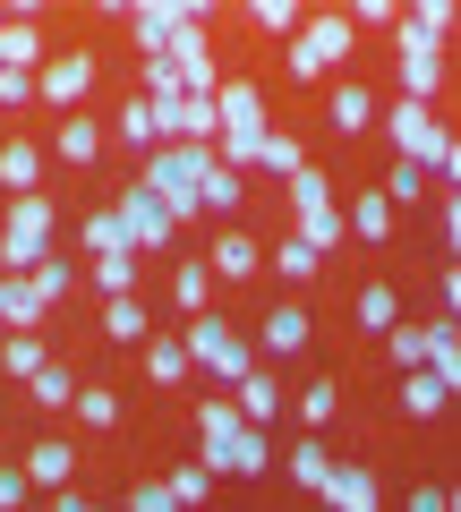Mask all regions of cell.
<instances>
[{
	"label": "cell",
	"instance_id": "obj_43",
	"mask_svg": "<svg viewBox=\"0 0 461 512\" xmlns=\"http://www.w3.org/2000/svg\"><path fill=\"white\" fill-rule=\"evenodd\" d=\"M26 282H35V299H43V308H52V299H69V265H60V256H43V265H35V274H26Z\"/></svg>",
	"mask_w": 461,
	"mask_h": 512
},
{
	"label": "cell",
	"instance_id": "obj_15",
	"mask_svg": "<svg viewBox=\"0 0 461 512\" xmlns=\"http://www.w3.org/2000/svg\"><path fill=\"white\" fill-rule=\"evenodd\" d=\"M342 222H351V239L385 248V239H393V205H385V188H359V197L342 205Z\"/></svg>",
	"mask_w": 461,
	"mask_h": 512
},
{
	"label": "cell",
	"instance_id": "obj_56",
	"mask_svg": "<svg viewBox=\"0 0 461 512\" xmlns=\"http://www.w3.org/2000/svg\"><path fill=\"white\" fill-rule=\"evenodd\" d=\"M444 504H453V512H461V487H444Z\"/></svg>",
	"mask_w": 461,
	"mask_h": 512
},
{
	"label": "cell",
	"instance_id": "obj_52",
	"mask_svg": "<svg viewBox=\"0 0 461 512\" xmlns=\"http://www.w3.org/2000/svg\"><path fill=\"white\" fill-rule=\"evenodd\" d=\"M402 512H453V504H444V487H419V495H410Z\"/></svg>",
	"mask_w": 461,
	"mask_h": 512
},
{
	"label": "cell",
	"instance_id": "obj_22",
	"mask_svg": "<svg viewBox=\"0 0 461 512\" xmlns=\"http://www.w3.org/2000/svg\"><path fill=\"white\" fill-rule=\"evenodd\" d=\"M231 402H240L248 427H265V419L282 410V384H274V376H240V384H231Z\"/></svg>",
	"mask_w": 461,
	"mask_h": 512
},
{
	"label": "cell",
	"instance_id": "obj_35",
	"mask_svg": "<svg viewBox=\"0 0 461 512\" xmlns=\"http://www.w3.org/2000/svg\"><path fill=\"white\" fill-rule=\"evenodd\" d=\"M385 359L402 367V376H419V367H427V325H393L385 333Z\"/></svg>",
	"mask_w": 461,
	"mask_h": 512
},
{
	"label": "cell",
	"instance_id": "obj_29",
	"mask_svg": "<svg viewBox=\"0 0 461 512\" xmlns=\"http://www.w3.org/2000/svg\"><path fill=\"white\" fill-rule=\"evenodd\" d=\"M77 419H86L94 427V436H103V427H120V393H111V384H77Z\"/></svg>",
	"mask_w": 461,
	"mask_h": 512
},
{
	"label": "cell",
	"instance_id": "obj_3",
	"mask_svg": "<svg viewBox=\"0 0 461 512\" xmlns=\"http://www.w3.org/2000/svg\"><path fill=\"white\" fill-rule=\"evenodd\" d=\"M52 231H60L52 197H18L9 222H0V274H35L43 256H52Z\"/></svg>",
	"mask_w": 461,
	"mask_h": 512
},
{
	"label": "cell",
	"instance_id": "obj_5",
	"mask_svg": "<svg viewBox=\"0 0 461 512\" xmlns=\"http://www.w3.org/2000/svg\"><path fill=\"white\" fill-rule=\"evenodd\" d=\"M180 342H188V359H197V367H214L222 384H240V376H257V350H248L240 333L222 325V316H188V333H180Z\"/></svg>",
	"mask_w": 461,
	"mask_h": 512
},
{
	"label": "cell",
	"instance_id": "obj_45",
	"mask_svg": "<svg viewBox=\"0 0 461 512\" xmlns=\"http://www.w3.org/2000/svg\"><path fill=\"white\" fill-rule=\"evenodd\" d=\"M342 231H351V222H342V205H333V214H308V222H299V239H308L316 256H325V248H333Z\"/></svg>",
	"mask_w": 461,
	"mask_h": 512
},
{
	"label": "cell",
	"instance_id": "obj_24",
	"mask_svg": "<svg viewBox=\"0 0 461 512\" xmlns=\"http://www.w3.org/2000/svg\"><path fill=\"white\" fill-rule=\"evenodd\" d=\"M120 137H129L137 154H154V146H163V120H154V103H146V94H129V103H120Z\"/></svg>",
	"mask_w": 461,
	"mask_h": 512
},
{
	"label": "cell",
	"instance_id": "obj_37",
	"mask_svg": "<svg viewBox=\"0 0 461 512\" xmlns=\"http://www.w3.org/2000/svg\"><path fill=\"white\" fill-rule=\"evenodd\" d=\"M444 402H453V393H444V384L427 376V367H419V376H402V410H410V419H436Z\"/></svg>",
	"mask_w": 461,
	"mask_h": 512
},
{
	"label": "cell",
	"instance_id": "obj_47",
	"mask_svg": "<svg viewBox=\"0 0 461 512\" xmlns=\"http://www.w3.org/2000/svg\"><path fill=\"white\" fill-rule=\"evenodd\" d=\"M0 103L26 111V103H35V77H26V69H0Z\"/></svg>",
	"mask_w": 461,
	"mask_h": 512
},
{
	"label": "cell",
	"instance_id": "obj_16",
	"mask_svg": "<svg viewBox=\"0 0 461 512\" xmlns=\"http://www.w3.org/2000/svg\"><path fill=\"white\" fill-rule=\"evenodd\" d=\"M94 154H103V120H86V111H77V120H60V137H52V163L86 171Z\"/></svg>",
	"mask_w": 461,
	"mask_h": 512
},
{
	"label": "cell",
	"instance_id": "obj_34",
	"mask_svg": "<svg viewBox=\"0 0 461 512\" xmlns=\"http://www.w3.org/2000/svg\"><path fill=\"white\" fill-rule=\"evenodd\" d=\"M163 487L180 495V512H197L205 495H214V470H205V461H180V470H163Z\"/></svg>",
	"mask_w": 461,
	"mask_h": 512
},
{
	"label": "cell",
	"instance_id": "obj_6",
	"mask_svg": "<svg viewBox=\"0 0 461 512\" xmlns=\"http://www.w3.org/2000/svg\"><path fill=\"white\" fill-rule=\"evenodd\" d=\"M94 94V52H52V69L35 77V103L60 111V120H77V103Z\"/></svg>",
	"mask_w": 461,
	"mask_h": 512
},
{
	"label": "cell",
	"instance_id": "obj_49",
	"mask_svg": "<svg viewBox=\"0 0 461 512\" xmlns=\"http://www.w3.org/2000/svg\"><path fill=\"white\" fill-rule=\"evenodd\" d=\"M291 77H299V86H316V77H325V60H316L299 35H291Z\"/></svg>",
	"mask_w": 461,
	"mask_h": 512
},
{
	"label": "cell",
	"instance_id": "obj_21",
	"mask_svg": "<svg viewBox=\"0 0 461 512\" xmlns=\"http://www.w3.org/2000/svg\"><path fill=\"white\" fill-rule=\"evenodd\" d=\"M351 316H359V333H376V342H385V333H393V325H402V299H393V291H385V282H368V291H359V299H351Z\"/></svg>",
	"mask_w": 461,
	"mask_h": 512
},
{
	"label": "cell",
	"instance_id": "obj_17",
	"mask_svg": "<svg viewBox=\"0 0 461 512\" xmlns=\"http://www.w3.org/2000/svg\"><path fill=\"white\" fill-rule=\"evenodd\" d=\"M188 367H197V359H188V342H180V333H171V342H146V384H154V393H180V384H188Z\"/></svg>",
	"mask_w": 461,
	"mask_h": 512
},
{
	"label": "cell",
	"instance_id": "obj_41",
	"mask_svg": "<svg viewBox=\"0 0 461 512\" xmlns=\"http://www.w3.org/2000/svg\"><path fill=\"white\" fill-rule=\"evenodd\" d=\"M257 163L291 180V171H308V154H299V137H282V128H265V154H257Z\"/></svg>",
	"mask_w": 461,
	"mask_h": 512
},
{
	"label": "cell",
	"instance_id": "obj_32",
	"mask_svg": "<svg viewBox=\"0 0 461 512\" xmlns=\"http://www.w3.org/2000/svg\"><path fill=\"white\" fill-rule=\"evenodd\" d=\"M282 188H291V205H299V222H308V214H333V188H325V171H291V180H282Z\"/></svg>",
	"mask_w": 461,
	"mask_h": 512
},
{
	"label": "cell",
	"instance_id": "obj_7",
	"mask_svg": "<svg viewBox=\"0 0 461 512\" xmlns=\"http://www.w3.org/2000/svg\"><path fill=\"white\" fill-rule=\"evenodd\" d=\"M0 69H26V77L52 69V43H43L35 9H9V26H0Z\"/></svg>",
	"mask_w": 461,
	"mask_h": 512
},
{
	"label": "cell",
	"instance_id": "obj_9",
	"mask_svg": "<svg viewBox=\"0 0 461 512\" xmlns=\"http://www.w3.org/2000/svg\"><path fill=\"white\" fill-rule=\"evenodd\" d=\"M120 222H129V239H137V248H171V239H180L171 205H163V197H146V188H129V197H120Z\"/></svg>",
	"mask_w": 461,
	"mask_h": 512
},
{
	"label": "cell",
	"instance_id": "obj_13",
	"mask_svg": "<svg viewBox=\"0 0 461 512\" xmlns=\"http://www.w3.org/2000/svg\"><path fill=\"white\" fill-rule=\"evenodd\" d=\"M69 470H77V444H60V436H35L26 444V487H69Z\"/></svg>",
	"mask_w": 461,
	"mask_h": 512
},
{
	"label": "cell",
	"instance_id": "obj_44",
	"mask_svg": "<svg viewBox=\"0 0 461 512\" xmlns=\"http://www.w3.org/2000/svg\"><path fill=\"white\" fill-rule=\"evenodd\" d=\"M248 26H265V35H291L299 9H291V0H248Z\"/></svg>",
	"mask_w": 461,
	"mask_h": 512
},
{
	"label": "cell",
	"instance_id": "obj_4",
	"mask_svg": "<svg viewBox=\"0 0 461 512\" xmlns=\"http://www.w3.org/2000/svg\"><path fill=\"white\" fill-rule=\"evenodd\" d=\"M385 137H393V163H419V171H444V154H453V128L436 120V103H393Z\"/></svg>",
	"mask_w": 461,
	"mask_h": 512
},
{
	"label": "cell",
	"instance_id": "obj_57",
	"mask_svg": "<svg viewBox=\"0 0 461 512\" xmlns=\"http://www.w3.org/2000/svg\"><path fill=\"white\" fill-rule=\"evenodd\" d=\"M376 512H385V504H376Z\"/></svg>",
	"mask_w": 461,
	"mask_h": 512
},
{
	"label": "cell",
	"instance_id": "obj_51",
	"mask_svg": "<svg viewBox=\"0 0 461 512\" xmlns=\"http://www.w3.org/2000/svg\"><path fill=\"white\" fill-rule=\"evenodd\" d=\"M26 504V470H0V512H18Z\"/></svg>",
	"mask_w": 461,
	"mask_h": 512
},
{
	"label": "cell",
	"instance_id": "obj_38",
	"mask_svg": "<svg viewBox=\"0 0 461 512\" xmlns=\"http://www.w3.org/2000/svg\"><path fill=\"white\" fill-rule=\"evenodd\" d=\"M103 333L111 342H146V308L137 299H103Z\"/></svg>",
	"mask_w": 461,
	"mask_h": 512
},
{
	"label": "cell",
	"instance_id": "obj_48",
	"mask_svg": "<svg viewBox=\"0 0 461 512\" xmlns=\"http://www.w3.org/2000/svg\"><path fill=\"white\" fill-rule=\"evenodd\" d=\"M351 26H402V9H393V0H359Z\"/></svg>",
	"mask_w": 461,
	"mask_h": 512
},
{
	"label": "cell",
	"instance_id": "obj_55",
	"mask_svg": "<svg viewBox=\"0 0 461 512\" xmlns=\"http://www.w3.org/2000/svg\"><path fill=\"white\" fill-rule=\"evenodd\" d=\"M444 171H453V188H461V137H453V154H444Z\"/></svg>",
	"mask_w": 461,
	"mask_h": 512
},
{
	"label": "cell",
	"instance_id": "obj_10",
	"mask_svg": "<svg viewBox=\"0 0 461 512\" xmlns=\"http://www.w3.org/2000/svg\"><path fill=\"white\" fill-rule=\"evenodd\" d=\"M43 171H52V154H43L35 137H9V146H0V188H9V197H43Z\"/></svg>",
	"mask_w": 461,
	"mask_h": 512
},
{
	"label": "cell",
	"instance_id": "obj_12",
	"mask_svg": "<svg viewBox=\"0 0 461 512\" xmlns=\"http://www.w3.org/2000/svg\"><path fill=\"white\" fill-rule=\"evenodd\" d=\"M257 342L274 350V359H299V350L316 342V316L299 308V299H291V308H265V333H257Z\"/></svg>",
	"mask_w": 461,
	"mask_h": 512
},
{
	"label": "cell",
	"instance_id": "obj_1",
	"mask_svg": "<svg viewBox=\"0 0 461 512\" xmlns=\"http://www.w3.org/2000/svg\"><path fill=\"white\" fill-rule=\"evenodd\" d=\"M197 461L205 470H231V478H257L274 470V444H265V427L240 419V402H197Z\"/></svg>",
	"mask_w": 461,
	"mask_h": 512
},
{
	"label": "cell",
	"instance_id": "obj_31",
	"mask_svg": "<svg viewBox=\"0 0 461 512\" xmlns=\"http://www.w3.org/2000/svg\"><path fill=\"white\" fill-rule=\"evenodd\" d=\"M333 410H342L333 376H308V384H299V427H333Z\"/></svg>",
	"mask_w": 461,
	"mask_h": 512
},
{
	"label": "cell",
	"instance_id": "obj_40",
	"mask_svg": "<svg viewBox=\"0 0 461 512\" xmlns=\"http://www.w3.org/2000/svg\"><path fill=\"white\" fill-rule=\"evenodd\" d=\"M402 18L419 26V35H436V43H444V35L461 26V9H453V0H419V9H402Z\"/></svg>",
	"mask_w": 461,
	"mask_h": 512
},
{
	"label": "cell",
	"instance_id": "obj_30",
	"mask_svg": "<svg viewBox=\"0 0 461 512\" xmlns=\"http://www.w3.org/2000/svg\"><path fill=\"white\" fill-rule=\"evenodd\" d=\"M265 265H274V274H282V282H316V265H325V256H316V248H308V239H299V231H291V239H282V248H274V256H265Z\"/></svg>",
	"mask_w": 461,
	"mask_h": 512
},
{
	"label": "cell",
	"instance_id": "obj_28",
	"mask_svg": "<svg viewBox=\"0 0 461 512\" xmlns=\"http://www.w3.org/2000/svg\"><path fill=\"white\" fill-rule=\"evenodd\" d=\"M94 291L103 299H137V256L120 248V256H94Z\"/></svg>",
	"mask_w": 461,
	"mask_h": 512
},
{
	"label": "cell",
	"instance_id": "obj_23",
	"mask_svg": "<svg viewBox=\"0 0 461 512\" xmlns=\"http://www.w3.org/2000/svg\"><path fill=\"white\" fill-rule=\"evenodd\" d=\"M171 308L180 316H214V274H205V265H180V274H171Z\"/></svg>",
	"mask_w": 461,
	"mask_h": 512
},
{
	"label": "cell",
	"instance_id": "obj_20",
	"mask_svg": "<svg viewBox=\"0 0 461 512\" xmlns=\"http://www.w3.org/2000/svg\"><path fill=\"white\" fill-rule=\"evenodd\" d=\"M325 120L342 128V137H359V128L376 120V94H368V86H333V94H325Z\"/></svg>",
	"mask_w": 461,
	"mask_h": 512
},
{
	"label": "cell",
	"instance_id": "obj_36",
	"mask_svg": "<svg viewBox=\"0 0 461 512\" xmlns=\"http://www.w3.org/2000/svg\"><path fill=\"white\" fill-rule=\"evenodd\" d=\"M240 197H248V188H240V171H231V163H222V171H214V180H205V188H197V205H205V214H222V222L240 214Z\"/></svg>",
	"mask_w": 461,
	"mask_h": 512
},
{
	"label": "cell",
	"instance_id": "obj_54",
	"mask_svg": "<svg viewBox=\"0 0 461 512\" xmlns=\"http://www.w3.org/2000/svg\"><path fill=\"white\" fill-rule=\"evenodd\" d=\"M444 308H453V325H461V265L444 274Z\"/></svg>",
	"mask_w": 461,
	"mask_h": 512
},
{
	"label": "cell",
	"instance_id": "obj_46",
	"mask_svg": "<svg viewBox=\"0 0 461 512\" xmlns=\"http://www.w3.org/2000/svg\"><path fill=\"white\" fill-rule=\"evenodd\" d=\"M120 512H180V495L163 487V478H146V487H129V504Z\"/></svg>",
	"mask_w": 461,
	"mask_h": 512
},
{
	"label": "cell",
	"instance_id": "obj_8",
	"mask_svg": "<svg viewBox=\"0 0 461 512\" xmlns=\"http://www.w3.org/2000/svg\"><path fill=\"white\" fill-rule=\"evenodd\" d=\"M180 18H188V0H137V9H129L137 52H146V60H163V52H171V35H180Z\"/></svg>",
	"mask_w": 461,
	"mask_h": 512
},
{
	"label": "cell",
	"instance_id": "obj_39",
	"mask_svg": "<svg viewBox=\"0 0 461 512\" xmlns=\"http://www.w3.org/2000/svg\"><path fill=\"white\" fill-rule=\"evenodd\" d=\"M419 197H427V171H419V163H393V171H385V205L402 214V205H419Z\"/></svg>",
	"mask_w": 461,
	"mask_h": 512
},
{
	"label": "cell",
	"instance_id": "obj_2",
	"mask_svg": "<svg viewBox=\"0 0 461 512\" xmlns=\"http://www.w3.org/2000/svg\"><path fill=\"white\" fill-rule=\"evenodd\" d=\"M214 103H222V137H214V154H222L231 171H248V163L265 154V94H257V77H231Z\"/></svg>",
	"mask_w": 461,
	"mask_h": 512
},
{
	"label": "cell",
	"instance_id": "obj_14",
	"mask_svg": "<svg viewBox=\"0 0 461 512\" xmlns=\"http://www.w3.org/2000/svg\"><path fill=\"white\" fill-rule=\"evenodd\" d=\"M257 265H265V248H257L248 231H222V239H214V256H205V274H214V282H248Z\"/></svg>",
	"mask_w": 461,
	"mask_h": 512
},
{
	"label": "cell",
	"instance_id": "obj_18",
	"mask_svg": "<svg viewBox=\"0 0 461 512\" xmlns=\"http://www.w3.org/2000/svg\"><path fill=\"white\" fill-rule=\"evenodd\" d=\"M0 325H9V333H35L43 325V299H35L26 274H0Z\"/></svg>",
	"mask_w": 461,
	"mask_h": 512
},
{
	"label": "cell",
	"instance_id": "obj_11",
	"mask_svg": "<svg viewBox=\"0 0 461 512\" xmlns=\"http://www.w3.org/2000/svg\"><path fill=\"white\" fill-rule=\"evenodd\" d=\"M299 43H308V52L333 69V60H351V52H359V26H351V9H316V18L299 26Z\"/></svg>",
	"mask_w": 461,
	"mask_h": 512
},
{
	"label": "cell",
	"instance_id": "obj_50",
	"mask_svg": "<svg viewBox=\"0 0 461 512\" xmlns=\"http://www.w3.org/2000/svg\"><path fill=\"white\" fill-rule=\"evenodd\" d=\"M436 222H444V248H453V265H461V188L444 197V214H436Z\"/></svg>",
	"mask_w": 461,
	"mask_h": 512
},
{
	"label": "cell",
	"instance_id": "obj_27",
	"mask_svg": "<svg viewBox=\"0 0 461 512\" xmlns=\"http://www.w3.org/2000/svg\"><path fill=\"white\" fill-rule=\"evenodd\" d=\"M291 478L316 495V504H325V487H333V453H325V444H291Z\"/></svg>",
	"mask_w": 461,
	"mask_h": 512
},
{
	"label": "cell",
	"instance_id": "obj_19",
	"mask_svg": "<svg viewBox=\"0 0 461 512\" xmlns=\"http://www.w3.org/2000/svg\"><path fill=\"white\" fill-rule=\"evenodd\" d=\"M333 512H376V478L359 470V461H333V487H325Z\"/></svg>",
	"mask_w": 461,
	"mask_h": 512
},
{
	"label": "cell",
	"instance_id": "obj_42",
	"mask_svg": "<svg viewBox=\"0 0 461 512\" xmlns=\"http://www.w3.org/2000/svg\"><path fill=\"white\" fill-rule=\"evenodd\" d=\"M26 393H35L43 410H69V402H77V376H69V367H43V376L26 384Z\"/></svg>",
	"mask_w": 461,
	"mask_h": 512
},
{
	"label": "cell",
	"instance_id": "obj_33",
	"mask_svg": "<svg viewBox=\"0 0 461 512\" xmlns=\"http://www.w3.org/2000/svg\"><path fill=\"white\" fill-rule=\"evenodd\" d=\"M444 94V52L436 60H402V103H436Z\"/></svg>",
	"mask_w": 461,
	"mask_h": 512
},
{
	"label": "cell",
	"instance_id": "obj_25",
	"mask_svg": "<svg viewBox=\"0 0 461 512\" xmlns=\"http://www.w3.org/2000/svg\"><path fill=\"white\" fill-rule=\"evenodd\" d=\"M43 367H52V359H43V342H35V333H9V342H0V376H18V384H35Z\"/></svg>",
	"mask_w": 461,
	"mask_h": 512
},
{
	"label": "cell",
	"instance_id": "obj_53",
	"mask_svg": "<svg viewBox=\"0 0 461 512\" xmlns=\"http://www.w3.org/2000/svg\"><path fill=\"white\" fill-rule=\"evenodd\" d=\"M43 512H94V504H86V495H77V487H60L52 504H43Z\"/></svg>",
	"mask_w": 461,
	"mask_h": 512
},
{
	"label": "cell",
	"instance_id": "obj_26",
	"mask_svg": "<svg viewBox=\"0 0 461 512\" xmlns=\"http://www.w3.org/2000/svg\"><path fill=\"white\" fill-rule=\"evenodd\" d=\"M86 239H94V256H120V248L137 256V239H129V222H120V205H94V214H86Z\"/></svg>",
	"mask_w": 461,
	"mask_h": 512
}]
</instances>
